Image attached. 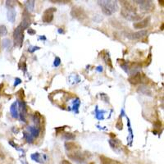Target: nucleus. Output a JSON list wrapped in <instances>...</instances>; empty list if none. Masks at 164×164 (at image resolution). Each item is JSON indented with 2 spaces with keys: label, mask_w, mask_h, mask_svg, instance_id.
Wrapping results in <instances>:
<instances>
[{
  "label": "nucleus",
  "mask_w": 164,
  "mask_h": 164,
  "mask_svg": "<svg viewBox=\"0 0 164 164\" xmlns=\"http://www.w3.org/2000/svg\"><path fill=\"white\" fill-rule=\"evenodd\" d=\"M14 38L16 45H17V44L20 45V44H21V42L23 40V31H22V30H21L20 27H18L17 29H16V31H15L14 34Z\"/></svg>",
  "instance_id": "obj_2"
},
{
  "label": "nucleus",
  "mask_w": 164,
  "mask_h": 164,
  "mask_svg": "<svg viewBox=\"0 0 164 164\" xmlns=\"http://www.w3.org/2000/svg\"><path fill=\"white\" fill-rule=\"evenodd\" d=\"M150 18L147 17L145 19H144L141 21H138V22H135L134 23V27L136 28V29H143L144 27H146L148 25H149V22H150Z\"/></svg>",
  "instance_id": "obj_5"
},
{
  "label": "nucleus",
  "mask_w": 164,
  "mask_h": 164,
  "mask_svg": "<svg viewBox=\"0 0 164 164\" xmlns=\"http://www.w3.org/2000/svg\"><path fill=\"white\" fill-rule=\"evenodd\" d=\"M100 159H101V164H122L120 162L113 160L110 158H107L105 156H101Z\"/></svg>",
  "instance_id": "obj_6"
},
{
  "label": "nucleus",
  "mask_w": 164,
  "mask_h": 164,
  "mask_svg": "<svg viewBox=\"0 0 164 164\" xmlns=\"http://www.w3.org/2000/svg\"><path fill=\"white\" fill-rule=\"evenodd\" d=\"M135 2H131V1H121V3L122 4L124 8L126 11H129L131 12H134L135 13L137 11V7L135 5Z\"/></svg>",
  "instance_id": "obj_1"
},
{
  "label": "nucleus",
  "mask_w": 164,
  "mask_h": 164,
  "mask_svg": "<svg viewBox=\"0 0 164 164\" xmlns=\"http://www.w3.org/2000/svg\"><path fill=\"white\" fill-rule=\"evenodd\" d=\"M62 164H72V163L70 162L69 161H67V160H63V161H62Z\"/></svg>",
  "instance_id": "obj_10"
},
{
  "label": "nucleus",
  "mask_w": 164,
  "mask_h": 164,
  "mask_svg": "<svg viewBox=\"0 0 164 164\" xmlns=\"http://www.w3.org/2000/svg\"><path fill=\"white\" fill-rule=\"evenodd\" d=\"M65 146H66V149L69 151H76L79 149L80 147L78 144H76V143H74V142H67V143L65 144Z\"/></svg>",
  "instance_id": "obj_8"
},
{
  "label": "nucleus",
  "mask_w": 164,
  "mask_h": 164,
  "mask_svg": "<svg viewBox=\"0 0 164 164\" xmlns=\"http://www.w3.org/2000/svg\"><path fill=\"white\" fill-rule=\"evenodd\" d=\"M71 15L75 18H77V19H80V20H82L86 17L84 11L80 8H73L72 11H71Z\"/></svg>",
  "instance_id": "obj_3"
},
{
  "label": "nucleus",
  "mask_w": 164,
  "mask_h": 164,
  "mask_svg": "<svg viewBox=\"0 0 164 164\" xmlns=\"http://www.w3.org/2000/svg\"><path fill=\"white\" fill-rule=\"evenodd\" d=\"M142 80V75L140 73H137L135 76H131L129 78V81L131 84H138V83H140Z\"/></svg>",
  "instance_id": "obj_7"
},
{
  "label": "nucleus",
  "mask_w": 164,
  "mask_h": 164,
  "mask_svg": "<svg viewBox=\"0 0 164 164\" xmlns=\"http://www.w3.org/2000/svg\"><path fill=\"white\" fill-rule=\"evenodd\" d=\"M147 34L146 30H140V31H138V32L132 33L131 35H130L131 37L130 38L131 39H141L144 37Z\"/></svg>",
  "instance_id": "obj_9"
},
{
  "label": "nucleus",
  "mask_w": 164,
  "mask_h": 164,
  "mask_svg": "<svg viewBox=\"0 0 164 164\" xmlns=\"http://www.w3.org/2000/svg\"><path fill=\"white\" fill-rule=\"evenodd\" d=\"M55 11L54 8H49L47 9L45 12H44V15H43V20L44 22H50L51 20H53V12Z\"/></svg>",
  "instance_id": "obj_4"
}]
</instances>
